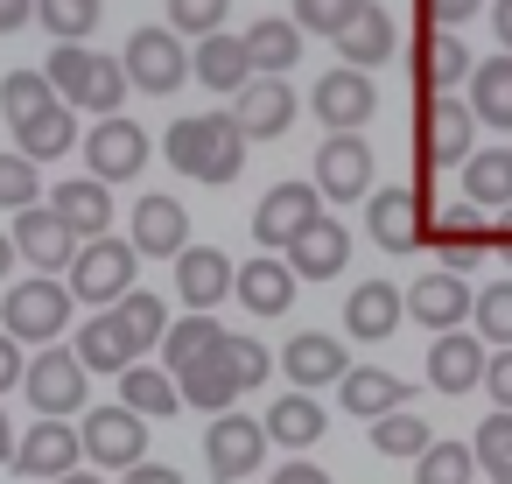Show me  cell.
<instances>
[{
    "instance_id": "obj_2",
    "label": "cell",
    "mask_w": 512,
    "mask_h": 484,
    "mask_svg": "<svg viewBox=\"0 0 512 484\" xmlns=\"http://www.w3.org/2000/svg\"><path fill=\"white\" fill-rule=\"evenodd\" d=\"M64 323H71V288L57 274H29V281L8 288V302H0V330H8L15 344H36V351L57 344Z\"/></svg>"
},
{
    "instance_id": "obj_28",
    "label": "cell",
    "mask_w": 512,
    "mask_h": 484,
    "mask_svg": "<svg viewBox=\"0 0 512 484\" xmlns=\"http://www.w3.org/2000/svg\"><path fill=\"white\" fill-rule=\"evenodd\" d=\"M232 288H239V302H246L253 316H288V309H295V274H288V260H239V267H232Z\"/></svg>"
},
{
    "instance_id": "obj_9",
    "label": "cell",
    "mask_w": 512,
    "mask_h": 484,
    "mask_svg": "<svg viewBox=\"0 0 512 484\" xmlns=\"http://www.w3.org/2000/svg\"><path fill=\"white\" fill-rule=\"evenodd\" d=\"M365 232H372L379 253H407V246H421V232H428V197H421L414 183H386V190H372V197H365Z\"/></svg>"
},
{
    "instance_id": "obj_11",
    "label": "cell",
    "mask_w": 512,
    "mask_h": 484,
    "mask_svg": "<svg viewBox=\"0 0 512 484\" xmlns=\"http://www.w3.org/2000/svg\"><path fill=\"white\" fill-rule=\"evenodd\" d=\"M421 246H428L449 274H470L477 260H491V225H484V211H477V204H449V211L421 232Z\"/></svg>"
},
{
    "instance_id": "obj_6",
    "label": "cell",
    "mask_w": 512,
    "mask_h": 484,
    "mask_svg": "<svg viewBox=\"0 0 512 484\" xmlns=\"http://www.w3.org/2000/svg\"><path fill=\"white\" fill-rule=\"evenodd\" d=\"M204 463H211V484H239V477H253L260 463H267V428L253 421V414H211V428H204Z\"/></svg>"
},
{
    "instance_id": "obj_50",
    "label": "cell",
    "mask_w": 512,
    "mask_h": 484,
    "mask_svg": "<svg viewBox=\"0 0 512 484\" xmlns=\"http://www.w3.org/2000/svg\"><path fill=\"white\" fill-rule=\"evenodd\" d=\"M218 351H225V365H232V379H239V393H253V386H260V379L274 372V351H267L260 337H225Z\"/></svg>"
},
{
    "instance_id": "obj_16",
    "label": "cell",
    "mask_w": 512,
    "mask_h": 484,
    "mask_svg": "<svg viewBox=\"0 0 512 484\" xmlns=\"http://www.w3.org/2000/svg\"><path fill=\"white\" fill-rule=\"evenodd\" d=\"M477 148V120L463 99H428L421 106V162L435 169H463V155Z\"/></svg>"
},
{
    "instance_id": "obj_48",
    "label": "cell",
    "mask_w": 512,
    "mask_h": 484,
    "mask_svg": "<svg viewBox=\"0 0 512 484\" xmlns=\"http://www.w3.org/2000/svg\"><path fill=\"white\" fill-rule=\"evenodd\" d=\"M470 323H477V337L484 344H512V281H491V288H477V302H470Z\"/></svg>"
},
{
    "instance_id": "obj_33",
    "label": "cell",
    "mask_w": 512,
    "mask_h": 484,
    "mask_svg": "<svg viewBox=\"0 0 512 484\" xmlns=\"http://www.w3.org/2000/svg\"><path fill=\"white\" fill-rule=\"evenodd\" d=\"M190 78H197L204 92H225V99H232V92L253 78L239 36H225V29H218V36H197V50H190Z\"/></svg>"
},
{
    "instance_id": "obj_59",
    "label": "cell",
    "mask_w": 512,
    "mask_h": 484,
    "mask_svg": "<svg viewBox=\"0 0 512 484\" xmlns=\"http://www.w3.org/2000/svg\"><path fill=\"white\" fill-rule=\"evenodd\" d=\"M491 253L512 267V204H505V211H498V225H491Z\"/></svg>"
},
{
    "instance_id": "obj_26",
    "label": "cell",
    "mask_w": 512,
    "mask_h": 484,
    "mask_svg": "<svg viewBox=\"0 0 512 484\" xmlns=\"http://www.w3.org/2000/svg\"><path fill=\"white\" fill-rule=\"evenodd\" d=\"M50 211L78 232V246L85 239H106L113 232V197H106V183L99 176H78V183H57L50 190Z\"/></svg>"
},
{
    "instance_id": "obj_8",
    "label": "cell",
    "mask_w": 512,
    "mask_h": 484,
    "mask_svg": "<svg viewBox=\"0 0 512 484\" xmlns=\"http://www.w3.org/2000/svg\"><path fill=\"white\" fill-rule=\"evenodd\" d=\"M78 449H85L99 470H134V463L148 456V421H141L134 407H85Z\"/></svg>"
},
{
    "instance_id": "obj_41",
    "label": "cell",
    "mask_w": 512,
    "mask_h": 484,
    "mask_svg": "<svg viewBox=\"0 0 512 484\" xmlns=\"http://www.w3.org/2000/svg\"><path fill=\"white\" fill-rule=\"evenodd\" d=\"M267 442H288V449H309L316 435H323V407L309 400V393H281L274 407H267Z\"/></svg>"
},
{
    "instance_id": "obj_36",
    "label": "cell",
    "mask_w": 512,
    "mask_h": 484,
    "mask_svg": "<svg viewBox=\"0 0 512 484\" xmlns=\"http://www.w3.org/2000/svg\"><path fill=\"white\" fill-rule=\"evenodd\" d=\"M92 71H99V50H92V43H57V50H50V64H43L50 92H57L71 113L92 99Z\"/></svg>"
},
{
    "instance_id": "obj_22",
    "label": "cell",
    "mask_w": 512,
    "mask_h": 484,
    "mask_svg": "<svg viewBox=\"0 0 512 484\" xmlns=\"http://www.w3.org/2000/svg\"><path fill=\"white\" fill-rule=\"evenodd\" d=\"M484 337L477 330H442L435 344H428V386L435 393H470V386H484Z\"/></svg>"
},
{
    "instance_id": "obj_46",
    "label": "cell",
    "mask_w": 512,
    "mask_h": 484,
    "mask_svg": "<svg viewBox=\"0 0 512 484\" xmlns=\"http://www.w3.org/2000/svg\"><path fill=\"white\" fill-rule=\"evenodd\" d=\"M477 470H491V484H512V414L498 407L491 421H477V442H470Z\"/></svg>"
},
{
    "instance_id": "obj_43",
    "label": "cell",
    "mask_w": 512,
    "mask_h": 484,
    "mask_svg": "<svg viewBox=\"0 0 512 484\" xmlns=\"http://www.w3.org/2000/svg\"><path fill=\"white\" fill-rule=\"evenodd\" d=\"M477 477V456H470V442H456V435H435L421 456H414V484H470Z\"/></svg>"
},
{
    "instance_id": "obj_34",
    "label": "cell",
    "mask_w": 512,
    "mask_h": 484,
    "mask_svg": "<svg viewBox=\"0 0 512 484\" xmlns=\"http://www.w3.org/2000/svg\"><path fill=\"white\" fill-rule=\"evenodd\" d=\"M176 400H183V407H204V414H225V407L239 400V379H232L225 351H211V358L183 365V372H176Z\"/></svg>"
},
{
    "instance_id": "obj_24",
    "label": "cell",
    "mask_w": 512,
    "mask_h": 484,
    "mask_svg": "<svg viewBox=\"0 0 512 484\" xmlns=\"http://www.w3.org/2000/svg\"><path fill=\"white\" fill-rule=\"evenodd\" d=\"M330 43L344 50V64H351V71H372V64H386V57L400 50V29H393V15L379 8V0H365V8H358Z\"/></svg>"
},
{
    "instance_id": "obj_54",
    "label": "cell",
    "mask_w": 512,
    "mask_h": 484,
    "mask_svg": "<svg viewBox=\"0 0 512 484\" xmlns=\"http://www.w3.org/2000/svg\"><path fill=\"white\" fill-rule=\"evenodd\" d=\"M22 372H29V358H22V344L0 330V393H15L22 386Z\"/></svg>"
},
{
    "instance_id": "obj_45",
    "label": "cell",
    "mask_w": 512,
    "mask_h": 484,
    "mask_svg": "<svg viewBox=\"0 0 512 484\" xmlns=\"http://www.w3.org/2000/svg\"><path fill=\"white\" fill-rule=\"evenodd\" d=\"M106 15V0H36V22L57 36V43H85Z\"/></svg>"
},
{
    "instance_id": "obj_27",
    "label": "cell",
    "mask_w": 512,
    "mask_h": 484,
    "mask_svg": "<svg viewBox=\"0 0 512 484\" xmlns=\"http://www.w3.org/2000/svg\"><path fill=\"white\" fill-rule=\"evenodd\" d=\"M414 78H421V92H428V99H449V92H456V85L470 78V50H463V36H456V29H435V22H428Z\"/></svg>"
},
{
    "instance_id": "obj_62",
    "label": "cell",
    "mask_w": 512,
    "mask_h": 484,
    "mask_svg": "<svg viewBox=\"0 0 512 484\" xmlns=\"http://www.w3.org/2000/svg\"><path fill=\"white\" fill-rule=\"evenodd\" d=\"M50 484H106V477H92V470H64V477H50Z\"/></svg>"
},
{
    "instance_id": "obj_29",
    "label": "cell",
    "mask_w": 512,
    "mask_h": 484,
    "mask_svg": "<svg viewBox=\"0 0 512 484\" xmlns=\"http://www.w3.org/2000/svg\"><path fill=\"white\" fill-rule=\"evenodd\" d=\"M400 316H407V302H400V288H393V281H358V288H351V302H344V330H351V337H365V344L393 337V330H400Z\"/></svg>"
},
{
    "instance_id": "obj_52",
    "label": "cell",
    "mask_w": 512,
    "mask_h": 484,
    "mask_svg": "<svg viewBox=\"0 0 512 484\" xmlns=\"http://www.w3.org/2000/svg\"><path fill=\"white\" fill-rule=\"evenodd\" d=\"M120 99H127V71H120V57H99V71H92V99H85V113H99V120H113V113H120Z\"/></svg>"
},
{
    "instance_id": "obj_63",
    "label": "cell",
    "mask_w": 512,
    "mask_h": 484,
    "mask_svg": "<svg viewBox=\"0 0 512 484\" xmlns=\"http://www.w3.org/2000/svg\"><path fill=\"white\" fill-rule=\"evenodd\" d=\"M8 267H15V246H8V232H0V281H8Z\"/></svg>"
},
{
    "instance_id": "obj_5",
    "label": "cell",
    "mask_w": 512,
    "mask_h": 484,
    "mask_svg": "<svg viewBox=\"0 0 512 484\" xmlns=\"http://www.w3.org/2000/svg\"><path fill=\"white\" fill-rule=\"evenodd\" d=\"M120 71H127V85H134V92H148V99L183 92V78H190L183 36H169V29H134V36H127V57H120Z\"/></svg>"
},
{
    "instance_id": "obj_44",
    "label": "cell",
    "mask_w": 512,
    "mask_h": 484,
    "mask_svg": "<svg viewBox=\"0 0 512 484\" xmlns=\"http://www.w3.org/2000/svg\"><path fill=\"white\" fill-rule=\"evenodd\" d=\"M428 442H435V428H428L414 407H393V414L372 421V449H379V456H421Z\"/></svg>"
},
{
    "instance_id": "obj_19",
    "label": "cell",
    "mask_w": 512,
    "mask_h": 484,
    "mask_svg": "<svg viewBox=\"0 0 512 484\" xmlns=\"http://www.w3.org/2000/svg\"><path fill=\"white\" fill-rule=\"evenodd\" d=\"M78 456H85V449H78V428L36 414V428L15 435V456H8V463H15L22 477H64V470H78Z\"/></svg>"
},
{
    "instance_id": "obj_40",
    "label": "cell",
    "mask_w": 512,
    "mask_h": 484,
    "mask_svg": "<svg viewBox=\"0 0 512 484\" xmlns=\"http://www.w3.org/2000/svg\"><path fill=\"white\" fill-rule=\"evenodd\" d=\"M71 351H78V365H85V372H113V379L134 365V344L120 337V323H113V316H92V323L78 330V344H71Z\"/></svg>"
},
{
    "instance_id": "obj_18",
    "label": "cell",
    "mask_w": 512,
    "mask_h": 484,
    "mask_svg": "<svg viewBox=\"0 0 512 484\" xmlns=\"http://www.w3.org/2000/svg\"><path fill=\"white\" fill-rule=\"evenodd\" d=\"M127 246H134L141 260H176V253L190 246V211H183L176 197H141L134 218H127Z\"/></svg>"
},
{
    "instance_id": "obj_55",
    "label": "cell",
    "mask_w": 512,
    "mask_h": 484,
    "mask_svg": "<svg viewBox=\"0 0 512 484\" xmlns=\"http://www.w3.org/2000/svg\"><path fill=\"white\" fill-rule=\"evenodd\" d=\"M477 8H484V0H428V22H435V29H463Z\"/></svg>"
},
{
    "instance_id": "obj_4",
    "label": "cell",
    "mask_w": 512,
    "mask_h": 484,
    "mask_svg": "<svg viewBox=\"0 0 512 484\" xmlns=\"http://www.w3.org/2000/svg\"><path fill=\"white\" fill-rule=\"evenodd\" d=\"M85 386H92V372L78 365V351H71V344H43V351L29 358V372H22L29 407H36V414H50V421L85 414Z\"/></svg>"
},
{
    "instance_id": "obj_53",
    "label": "cell",
    "mask_w": 512,
    "mask_h": 484,
    "mask_svg": "<svg viewBox=\"0 0 512 484\" xmlns=\"http://www.w3.org/2000/svg\"><path fill=\"white\" fill-rule=\"evenodd\" d=\"M484 393H491V400L512 414V344H505L498 358H484Z\"/></svg>"
},
{
    "instance_id": "obj_7",
    "label": "cell",
    "mask_w": 512,
    "mask_h": 484,
    "mask_svg": "<svg viewBox=\"0 0 512 484\" xmlns=\"http://www.w3.org/2000/svg\"><path fill=\"white\" fill-rule=\"evenodd\" d=\"M379 169H372V148H365V134H330L323 148H316V197L323 204H365L379 183H372Z\"/></svg>"
},
{
    "instance_id": "obj_12",
    "label": "cell",
    "mask_w": 512,
    "mask_h": 484,
    "mask_svg": "<svg viewBox=\"0 0 512 484\" xmlns=\"http://www.w3.org/2000/svg\"><path fill=\"white\" fill-rule=\"evenodd\" d=\"M225 113L239 120L246 141H274V134L295 127V85H288V78H246Z\"/></svg>"
},
{
    "instance_id": "obj_25",
    "label": "cell",
    "mask_w": 512,
    "mask_h": 484,
    "mask_svg": "<svg viewBox=\"0 0 512 484\" xmlns=\"http://www.w3.org/2000/svg\"><path fill=\"white\" fill-rule=\"evenodd\" d=\"M239 50H246V71H253V78H288V71L302 64V29L281 22V15H267V22H253V29L239 36Z\"/></svg>"
},
{
    "instance_id": "obj_38",
    "label": "cell",
    "mask_w": 512,
    "mask_h": 484,
    "mask_svg": "<svg viewBox=\"0 0 512 484\" xmlns=\"http://www.w3.org/2000/svg\"><path fill=\"white\" fill-rule=\"evenodd\" d=\"M120 407H134L141 421H162V414H176L183 400H176V379H169L162 365H141V358H134V365L120 372Z\"/></svg>"
},
{
    "instance_id": "obj_23",
    "label": "cell",
    "mask_w": 512,
    "mask_h": 484,
    "mask_svg": "<svg viewBox=\"0 0 512 484\" xmlns=\"http://www.w3.org/2000/svg\"><path fill=\"white\" fill-rule=\"evenodd\" d=\"M176 295H183V309H218V302L232 295V253H218V246H183V253H176Z\"/></svg>"
},
{
    "instance_id": "obj_37",
    "label": "cell",
    "mask_w": 512,
    "mask_h": 484,
    "mask_svg": "<svg viewBox=\"0 0 512 484\" xmlns=\"http://www.w3.org/2000/svg\"><path fill=\"white\" fill-rule=\"evenodd\" d=\"M106 316L120 323V337L134 344V358H141V351H155V344H162V330H169V309H162V295H148V288H127Z\"/></svg>"
},
{
    "instance_id": "obj_35",
    "label": "cell",
    "mask_w": 512,
    "mask_h": 484,
    "mask_svg": "<svg viewBox=\"0 0 512 484\" xmlns=\"http://www.w3.org/2000/svg\"><path fill=\"white\" fill-rule=\"evenodd\" d=\"M463 197L477 211H505L512 204V148H470L463 155Z\"/></svg>"
},
{
    "instance_id": "obj_10",
    "label": "cell",
    "mask_w": 512,
    "mask_h": 484,
    "mask_svg": "<svg viewBox=\"0 0 512 484\" xmlns=\"http://www.w3.org/2000/svg\"><path fill=\"white\" fill-rule=\"evenodd\" d=\"M15 260H29L36 274H64L71 260H78V232L50 211V204H29V211H15Z\"/></svg>"
},
{
    "instance_id": "obj_32",
    "label": "cell",
    "mask_w": 512,
    "mask_h": 484,
    "mask_svg": "<svg viewBox=\"0 0 512 484\" xmlns=\"http://www.w3.org/2000/svg\"><path fill=\"white\" fill-rule=\"evenodd\" d=\"M470 120L512 134V57L505 50L484 57V64H470Z\"/></svg>"
},
{
    "instance_id": "obj_13",
    "label": "cell",
    "mask_w": 512,
    "mask_h": 484,
    "mask_svg": "<svg viewBox=\"0 0 512 484\" xmlns=\"http://www.w3.org/2000/svg\"><path fill=\"white\" fill-rule=\"evenodd\" d=\"M309 106H316V120H323L330 134H358V127L379 113V92H372V78H365V71L337 64V71L309 92Z\"/></svg>"
},
{
    "instance_id": "obj_30",
    "label": "cell",
    "mask_w": 512,
    "mask_h": 484,
    "mask_svg": "<svg viewBox=\"0 0 512 484\" xmlns=\"http://www.w3.org/2000/svg\"><path fill=\"white\" fill-rule=\"evenodd\" d=\"M337 400H344V414L379 421V414L407 407V379H400V372H379V365H351V372L337 379Z\"/></svg>"
},
{
    "instance_id": "obj_58",
    "label": "cell",
    "mask_w": 512,
    "mask_h": 484,
    "mask_svg": "<svg viewBox=\"0 0 512 484\" xmlns=\"http://www.w3.org/2000/svg\"><path fill=\"white\" fill-rule=\"evenodd\" d=\"M127 484H183V477H176L169 463H148V456H141V463L127 470Z\"/></svg>"
},
{
    "instance_id": "obj_14",
    "label": "cell",
    "mask_w": 512,
    "mask_h": 484,
    "mask_svg": "<svg viewBox=\"0 0 512 484\" xmlns=\"http://www.w3.org/2000/svg\"><path fill=\"white\" fill-rule=\"evenodd\" d=\"M309 218H323L316 183H274V190L260 197V211H253V239H260L267 253H288V239H295Z\"/></svg>"
},
{
    "instance_id": "obj_3",
    "label": "cell",
    "mask_w": 512,
    "mask_h": 484,
    "mask_svg": "<svg viewBox=\"0 0 512 484\" xmlns=\"http://www.w3.org/2000/svg\"><path fill=\"white\" fill-rule=\"evenodd\" d=\"M64 274H71V281H64V288H71V302L113 309V302L134 288V274H141V253H134L127 239H113V232H106V239H85V246H78V260H71Z\"/></svg>"
},
{
    "instance_id": "obj_31",
    "label": "cell",
    "mask_w": 512,
    "mask_h": 484,
    "mask_svg": "<svg viewBox=\"0 0 512 484\" xmlns=\"http://www.w3.org/2000/svg\"><path fill=\"white\" fill-rule=\"evenodd\" d=\"M218 344H225V330H218V316H211V309H190V316H169V330H162V344H155V351H162V372L176 379L183 365H197V358H211Z\"/></svg>"
},
{
    "instance_id": "obj_57",
    "label": "cell",
    "mask_w": 512,
    "mask_h": 484,
    "mask_svg": "<svg viewBox=\"0 0 512 484\" xmlns=\"http://www.w3.org/2000/svg\"><path fill=\"white\" fill-rule=\"evenodd\" d=\"M274 484H330V470H316V463H302V456H295V463H281V470H274Z\"/></svg>"
},
{
    "instance_id": "obj_15",
    "label": "cell",
    "mask_w": 512,
    "mask_h": 484,
    "mask_svg": "<svg viewBox=\"0 0 512 484\" xmlns=\"http://www.w3.org/2000/svg\"><path fill=\"white\" fill-rule=\"evenodd\" d=\"M400 302H407V316H414L421 330H435V337H442V330H463V316H470L477 288H470L463 274L435 267V274H421V281H414V288H407Z\"/></svg>"
},
{
    "instance_id": "obj_47",
    "label": "cell",
    "mask_w": 512,
    "mask_h": 484,
    "mask_svg": "<svg viewBox=\"0 0 512 484\" xmlns=\"http://www.w3.org/2000/svg\"><path fill=\"white\" fill-rule=\"evenodd\" d=\"M43 204V169L15 148H0V211H29Z\"/></svg>"
},
{
    "instance_id": "obj_21",
    "label": "cell",
    "mask_w": 512,
    "mask_h": 484,
    "mask_svg": "<svg viewBox=\"0 0 512 484\" xmlns=\"http://www.w3.org/2000/svg\"><path fill=\"white\" fill-rule=\"evenodd\" d=\"M281 372L295 379V393H309V386H337V379L351 372L344 337H330V330H295V337L281 344Z\"/></svg>"
},
{
    "instance_id": "obj_39",
    "label": "cell",
    "mask_w": 512,
    "mask_h": 484,
    "mask_svg": "<svg viewBox=\"0 0 512 484\" xmlns=\"http://www.w3.org/2000/svg\"><path fill=\"white\" fill-rule=\"evenodd\" d=\"M71 148H78V120H71V106H50L43 120L15 127V155H29L36 169L57 162V155H71Z\"/></svg>"
},
{
    "instance_id": "obj_20",
    "label": "cell",
    "mask_w": 512,
    "mask_h": 484,
    "mask_svg": "<svg viewBox=\"0 0 512 484\" xmlns=\"http://www.w3.org/2000/svg\"><path fill=\"white\" fill-rule=\"evenodd\" d=\"M344 260H351V232L323 211V218H309L295 239H288V274L295 281H330V274H344Z\"/></svg>"
},
{
    "instance_id": "obj_60",
    "label": "cell",
    "mask_w": 512,
    "mask_h": 484,
    "mask_svg": "<svg viewBox=\"0 0 512 484\" xmlns=\"http://www.w3.org/2000/svg\"><path fill=\"white\" fill-rule=\"evenodd\" d=\"M491 29H498V43H505V57H512V0H491Z\"/></svg>"
},
{
    "instance_id": "obj_56",
    "label": "cell",
    "mask_w": 512,
    "mask_h": 484,
    "mask_svg": "<svg viewBox=\"0 0 512 484\" xmlns=\"http://www.w3.org/2000/svg\"><path fill=\"white\" fill-rule=\"evenodd\" d=\"M36 22V0H0V36H15Z\"/></svg>"
},
{
    "instance_id": "obj_49",
    "label": "cell",
    "mask_w": 512,
    "mask_h": 484,
    "mask_svg": "<svg viewBox=\"0 0 512 484\" xmlns=\"http://www.w3.org/2000/svg\"><path fill=\"white\" fill-rule=\"evenodd\" d=\"M232 0H169V36H218Z\"/></svg>"
},
{
    "instance_id": "obj_1",
    "label": "cell",
    "mask_w": 512,
    "mask_h": 484,
    "mask_svg": "<svg viewBox=\"0 0 512 484\" xmlns=\"http://www.w3.org/2000/svg\"><path fill=\"white\" fill-rule=\"evenodd\" d=\"M169 162L190 176V183H232L246 169V134L239 120L218 106V113H183L169 127Z\"/></svg>"
},
{
    "instance_id": "obj_42",
    "label": "cell",
    "mask_w": 512,
    "mask_h": 484,
    "mask_svg": "<svg viewBox=\"0 0 512 484\" xmlns=\"http://www.w3.org/2000/svg\"><path fill=\"white\" fill-rule=\"evenodd\" d=\"M50 106H64V99L50 92L43 71H8V78H0V113H8V127H29V120H43Z\"/></svg>"
},
{
    "instance_id": "obj_51",
    "label": "cell",
    "mask_w": 512,
    "mask_h": 484,
    "mask_svg": "<svg viewBox=\"0 0 512 484\" xmlns=\"http://www.w3.org/2000/svg\"><path fill=\"white\" fill-rule=\"evenodd\" d=\"M358 8H365V0H295V29L302 36H337Z\"/></svg>"
},
{
    "instance_id": "obj_17",
    "label": "cell",
    "mask_w": 512,
    "mask_h": 484,
    "mask_svg": "<svg viewBox=\"0 0 512 484\" xmlns=\"http://www.w3.org/2000/svg\"><path fill=\"white\" fill-rule=\"evenodd\" d=\"M78 148H85V162H92L99 183H127V176H141V162H148V134H141L134 120H120V113L99 120Z\"/></svg>"
},
{
    "instance_id": "obj_61",
    "label": "cell",
    "mask_w": 512,
    "mask_h": 484,
    "mask_svg": "<svg viewBox=\"0 0 512 484\" xmlns=\"http://www.w3.org/2000/svg\"><path fill=\"white\" fill-rule=\"evenodd\" d=\"M8 456H15V421L0 414V463H8Z\"/></svg>"
}]
</instances>
